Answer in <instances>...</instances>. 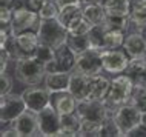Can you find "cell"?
<instances>
[{
	"label": "cell",
	"instance_id": "4fadbf2b",
	"mask_svg": "<svg viewBox=\"0 0 146 137\" xmlns=\"http://www.w3.org/2000/svg\"><path fill=\"white\" fill-rule=\"evenodd\" d=\"M111 88V80L103 74L89 76V88L86 100H105Z\"/></svg>",
	"mask_w": 146,
	"mask_h": 137
},
{
	"label": "cell",
	"instance_id": "836d02e7",
	"mask_svg": "<svg viewBox=\"0 0 146 137\" xmlns=\"http://www.w3.org/2000/svg\"><path fill=\"white\" fill-rule=\"evenodd\" d=\"M13 91V79H11L9 74L2 72L0 77V96H6Z\"/></svg>",
	"mask_w": 146,
	"mask_h": 137
},
{
	"label": "cell",
	"instance_id": "484cf974",
	"mask_svg": "<svg viewBox=\"0 0 146 137\" xmlns=\"http://www.w3.org/2000/svg\"><path fill=\"white\" fill-rule=\"evenodd\" d=\"M102 25L106 29H120V31H125L126 33V29L131 25V20H129V15H109V14H106L105 22Z\"/></svg>",
	"mask_w": 146,
	"mask_h": 137
},
{
	"label": "cell",
	"instance_id": "f35d334b",
	"mask_svg": "<svg viewBox=\"0 0 146 137\" xmlns=\"http://www.w3.org/2000/svg\"><path fill=\"white\" fill-rule=\"evenodd\" d=\"M2 136L3 137H13V136H20V134H19V131L13 126V128H8V130L3 128V130H2Z\"/></svg>",
	"mask_w": 146,
	"mask_h": 137
},
{
	"label": "cell",
	"instance_id": "74e56055",
	"mask_svg": "<svg viewBox=\"0 0 146 137\" xmlns=\"http://www.w3.org/2000/svg\"><path fill=\"white\" fill-rule=\"evenodd\" d=\"M57 5L63 8V6H68V5H77V3H83L82 0H56Z\"/></svg>",
	"mask_w": 146,
	"mask_h": 137
},
{
	"label": "cell",
	"instance_id": "277c9868",
	"mask_svg": "<svg viewBox=\"0 0 146 137\" xmlns=\"http://www.w3.org/2000/svg\"><path fill=\"white\" fill-rule=\"evenodd\" d=\"M40 15L35 11L28 9L26 6L17 8L13 13V20L9 23L11 36H19L26 31H37L40 26Z\"/></svg>",
	"mask_w": 146,
	"mask_h": 137
},
{
	"label": "cell",
	"instance_id": "d6986e66",
	"mask_svg": "<svg viewBox=\"0 0 146 137\" xmlns=\"http://www.w3.org/2000/svg\"><path fill=\"white\" fill-rule=\"evenodd\" d=\"M69 80H71V72H66V71L48 72L45 77V86L51 92L66 91L69 88Z\"/></svg>",
	"mask_w": 146,
	"mask_h": 137
},
{
	"label": "cell",
	"instance_id": "8fae6325",
	"mask_svg": "<svg viewBox=\"0 0 146 137\" xmlns=\"http://www.w3.org/2000/svg\"><path fill=\"white\" fill-rule=\"evenodd\" d=\"M38 131L42 136H58L60 132V112L52 105H48L40 112H37Z\"/></svg>",
	"mask_w": 146,
	"mask_h": 137
},
{
	"label": "cell",
	"instance_id": "e0dca14e",
	"mask_svg": "<svg viewBox=\"0 0 146 137\" xmlns=\"http://www.w3.org/2000/svg\"><path fill=\"white\" fill-rule=\"evenodd\" d=\"M125 74L129 76L134 86H146V62L141 57L131 59Z\"/></svg>",
	"mask_w": 146,
	"mask_h": 137
},
{
	"label": "cell",
	"instance_id": "ac0fdd59",
	"mask_svg": "<svg viewBox=\"0 0 146 137\" xmlns=\"http://www.w3.org/2000/svg\"><path fill=\"white\" fill-rule=\"evenodd\" d=\"M15 42H17L19 48L22 51V56L25 59V57H33L34 51L37 49L38 43H40V39H38L37 31H26V33L15 36Z\"/></svg>",
	"mask_w": 146,
	"mask_h": 137
},
{
	"label": "cell",
	"instance_id": "ffe728a7",
	"mask_svg": "<svg viewBox=\"0 0 146 137\" xmlns=\"http://www.w3.org/2000/svg\"><path fill=\"white\" fill-rule=\"evenodd\" d=\"M123 49L128 53V56L131 59L141 57L146 51V42H145V39L141 37L140 33H131L125 39Z\"/></svg>",
	"mask_w": 146,
	"mask_h": 137
},
{
	"label": "cell",
	"instance_id": "5b68a950",
	"mask_svg": "<svg viewBox=\"0 0 146 137\" xmlns=\"http://www.w3.org/2000/svg\"><path fill=\"white\" fill-rule=\"evenodd\" d=\"M76 112L80 117V120H89V122L97 123H103L112 114L105 100H82L78 102Z\"/></svg>",
	"mask_w": 146,
	"mask_h": 137
},
{
	"label": "cell",
	"instance_id": "d4e9b609",
	"mask_svg": "<svg viewBox=\"0 0 146 137\" xmlns=\"http://www.w3.org/2000/svg\"><path fill=\"white\" fill-rule=\"evenodd\" d=\"M83 5L85 3H77V5H68V6L60 8V13H58L57 19L68 28V25L71 23L72 19H76L77 15L83 14Z\"/></svg>",
	"mask_w": 146,
	"mask_h": 137
},
{
	"label": "cell",
	"instance_id": "d590c367",
	"mask_svg": "<svg viewBox=\"0 0 146 137\" xmlns=\"http://www.w3.org/2000/svg\"><path fill=\"white\" fill-rule=\"evenodd\" d=\"M46 2H48V0H25V6L28 8V9H31V11L38 13V11L45 6Z\"/></svg>",
	"mask_w": 146,
	"mask_h": 137
},
{
	"label": "cell",
	"instance_id": "ba28073f",
	"mask_svg": "<svg viewBox=\"0 0 146 137\" xmlns=\"http://www.w3.org/2000/svg\"><path fill=\"white\" fill-rule=\"evenodd\" d=\"M74 71L83 72L86 76L100 74L103 71V65H102V51L91 48V49H86L83 53L77 54Z\"/></svg>",
	"mask_w": 146,
	"mask_h": 137
},
{
	"label": "cell",
	"instance_id": "9a60e30c",
	"mask_svg": "<svg viewBox=\"0 0 146 137\" xmlns=\"http://www.w3.org/2000/svg\"><path fill=\"white\" fill-rule=\"evenodd\" d=\"M76 59L77 54L69 48V45L62 43L56 48V54H54V60L58 66V71H66V72H72L74 66H76Z\"/></svg>",
	"mask_w": 146,
	"mask_h": 137
},
{
	"label": "cell",
	"instance_id": "b9f144b4",
	"mask_svg": "<svg viewBox=\"0 0 146 137\" xmlns=\"http://www.w3.org/2000/svg\"><path fill=\"white\" fill-rule=\"evenodd\" d=\"M141 59H143V60L146 62V51H145V54H143V56H141Z\"/></svg>",
	"mask_w": 146,
	"mask_h": 137
},
{
	"label": "cell",
	"instance_id": "8d00e7d4",
	"mask_svg": "<svg viewBox=\"0 0 146 137\" xmlns=\"http://www.w3.org/2000/svg\"><path fill=\"white\" fill-rule=\"evenodd\" d=\"M128 137H139V136H145L146 137V125L145 123H139L135 125V126L132 128L131 131H128V134H126Z\"/></svg>",
	"mask_w": 146,
	"mask_h": 137
},
{
	"label": "cell",
	"instance_id": "9c48e42d",
	"mask_svg": "<svg viewBox=\"0 0 146 137\" xmlns=\"http://www.w3.org/2000/svg\"><path fill=\"white\" fill-rule=\"evenodd\" d=\"M141 114L139 108H135L132 103H126L118 106L115 111L112 112V117L115 120V123L118 125V128L121 130L123 136L128 134V131H131L135 125H139L141 122Z\"/></svg>",
	"mask_w": 146,
	"mask_h": 137
},
{
	"label": "cell",
	"instance_id": "d6a6232c",
	"mask_svg": "<svg viewBox=\"0 0 146 137\" xmlns=\"http://www.w3.org/2000/svg\"><path fill=\"white\" fill-rule=\"evenodd\" d=\"M58 13H60V6L57 5L56 0H48L45 6L38 11V15H40V19L46 20V19H57Z\"/></svg>",
	"mask_w": 146,
	"mask_h": 137
},
{
	"label": "cell",
	"instance_id": "6da1fadb",
	"mask_svg": "<svg viewBox=\"0 0 146 137\" xmlns=\"http://www.w3.org/2000/svg\"><path fill=\"white\" fill-rule=\"evenodd\" d=\"M132 91H134V83L129 79V76H126L125 72L117 74L111 80V88H109V92L105 99V103L108 105L111 112H114L118 106L129 103Z\"/></svg>",
	"mask_w": 146,
	"mask_h": 137
},
{
	"label": "cell",
	"instance_id": "44dd1931",
	"mask_svg": "<svg viewBox=\"0 0 146 137\" xmlns=\"http://www.w3.org/2000/svg\"><path fill=\"white\" fill-rule=\"evenodd\" d=\"M82 128V120L77 112L60 114V132L58 136H78Z\"/></svg>",
	"mask_w": 146,
	"mask_h": 137
},
{
	"label": "cell",
	"instance_id": "4dcf8cb0",
	"mask_svg": "<svg viewBox=\"0 0 146 137\" xmlns=\"http://www.w3.org/2000/svg\"><path fill=\"white\" fill-rule=\"evenodd\" d=\"M129 103L139 108L141 112H146V86H134Z\"/></svg>",
	"mask_w": 146,
	"mask_h": 137
},
{
	"label": "cell",
	"instance_id": "ab89813d",
	"mask_svg": "<svg viewBox=\"0 0 146 137\" xmlns=\"http://www.w3.org/2000/svg\"><path fill=\"white\" fill-rule=\"evenodd\" d=\"M139 33L141 34V37H143V39H145V42H146V26H145V28H141Z\"/></svg>",
	"mask_w": 146,
	"mask_h": 137
},
{
	"label": "cell",
	"instance_id": "7bdbcfd3",
	"mask_svg": "<svg viewBox=\"0 0 146 137\" xmlns=\"http://www.w3.org/2000/svg\"><path fill=\"white\" fill-rule=\"evenodd\" d=\"M83 3H88V2H92V0H82Z\"/></svg>",
	"mask_w": 146,
	"mask_h": 137
},
{
	"label": "cell",
	"instance_id": "60d3db41",
	"mask_svg": "<svg viewBox=\"0 0 146 137\" xmlns=\"http://www.w3.org/2000/svg\"><path fill=\"white\" fill-rule=\"evenodd\" d=\"M141 123L146 125V112H143V114H141Z\"/></svg>",
	"mask_w": 146,
	"mask_h": 137
},
{
	"label": "cell",
	"instance_id": "52a82bcc",
	"mask_svg": "<svg viewBox=\"0 0 146 137\" xmlns=\"http://www.w3.org/2000/svg\"><path fill=\"white\" fill-rule=\"evenodd\" d=\"M131 57L128 56L125 49L115 48V49H103L102 51V65H103V71L117 76L126 71L129 65Z\"/></svg>",
	"mask_w": 146,
	"mask_h": 137
},
{
	"label": "cell",
	"instance_id": "f1b7e54d",
	"mask_svg": "<svg viewBox=\"0 0 146 137\" xmlns=\"http://www.w3.org/2000/svg\"><path fill=\"white\" fill-rule=\"evenodd\" d=\"M129 20L131 25H134L135 28H141L146 26V6L145 5H137V6H131V13H129Z\"/></svg>",
	"mask_w": 146,
	"mask_h": 137
},
{
	"label": "cell",
	"instance_id": "603a6c76",
	"mask_svg": "<svg viewBox=\"0 0 146 137\" xmlns=\"http://www.w3.org/2000/svg\"><path fill=\"white\" fill-rule=\"evenodd\" d=\"M92 26H94L92 23H91L83 14H80V15H77L76 19H72L71 23L68 25V34H71V36H83V34L89 33Z\"/></svg>",
	"mask_w": 146,
	"mask_h": 137
},
{
	"label": "cell",
	"instance_id": "7c38bea8",
	"mask_svg": "<svg viewBox=\"0 0 146 137\" xmlns=\"http://www.w3.org/2000/svg\"><path fill=\"white\" fill-rule=\"evenodd\" d=\"M13 126L19 131L20 137H29V136H37L40 134L38 131V119H37V112H33L29 109H26L25 112L17 117L13 122Z\"/></svg>",
	"mask_w": 146,
	"mask_h": 137
},
{
	"label": "cell",
	"instance_id": "3957f363",
	"mask_svg": "<svg viewBox=\"0 0 146 137\" xmlns=\"http://www.w3.org/2000/svg\"><path fill=\"white\" fill-rule=\"evenodd\" d=\"M40 43L49 45L52 48H57L58 45L65 43L68 37V28H66L58 19H46L40 20V26L37 29Z\"/></svg>",
	"mask_w": 146,
	"mask_h": 137
},
{
	"label": "cell",
	"instance_id": "cb8c5ba5",
	"mask_svg": "<svg viewBox=\"0 0 146 137\" xmlns=\"http://www.w3.org/2000/svg\"><path fill=\"white\" fill-rule=\"evenodd\" d=\"M105 34H106V28L103 25H94L91 31L88 33L89 40H91V48L92 49H98V51H103L106 49L105 46Z\"/></svg>",
	"mask_w": 146,
	"mask_h": 137
},
{
	"label": "cell",
	"instance_id": "30bf717a",
	"mask_svg": "<svg viewBox=\"0 0 146 137\" xmlns=\"http://www.w3.org/2000/svg\"><path fill=\"white\" fill-rule=\"evenodd\" d=\"M23 100L26 103V108L33 112H40L43 108H46L51 103V91L48 88H42L38 85L28 86L22 92Z\"/></svg>",
	"mask_w": 146,
	"mask_h": 137
},
{
	"label": "cell",
	"instance_id": "83f0119b",
	"mask_svg": "<svg viewBox=\"0 0 146 137\" xmlns=\"http://www.w3.org/2000/svg\"><path fill=\"white\" fill-rule=\"evenodd\" d=\"M66 43L69 45V48L76 54H80L86 49H91V40H89L88 34H83V36H71V34H68Z\"/></svg>",
	"mask_w": 146,
	"mask_h": 137
},
{
	"label": "cell",
	"instance_id": "1f68e13d",
	"mask_svg": "<svg viewBox=\"0 0 146 137\" xmlns=\"http://www.w3.org/2000/svg\"><path fill=\"white\" fill-rule=\"evenodd\" d=\"M100 136H123V132L121 130L118 128V125L115 123V120H114L112 114L108 117V119L105 120L103 123H102V128H100Z\"/></svg>",
	"mask_w": 146,
	"mask_h": 137
},
{
	"label": "cell",
	"instance_id": "2e32d148",
	"mask_svg": "<svg viewBox=\"0 0 146 137\" xmlns=\"http://www.w3.org/2000/svg\"><path fill=\"white\" fill-rule=\"evenodd\" d=\"M88 88H89V76H86L83 72H78V71L71 72V80H69L68 89L78 102L86 100V97H88Z\"/></svg>",
	"mask_w": 146,
	"mask_h": 137
},
{
	"label": "cell",
	"instance_id": "8992f818",
	"mask_svg": "<svg viewBox=\"0 0 146 137\" xmlns=\"http://www.w3.org/2000/svg\"><path fill=\"white\" fill-rule=\"evenodd\" d=\"M26 103L22 94H6L0 99V120L2 123H11L26 111Z\"/></svg>",
	"mask_w": 146,
	"mask_h": 137
},
{
	"label": "cell",
	"instance_id": "7a4b0ae2",
	"mask_svg": "<svg viewBox=\"0 0 146 137\" xmlns=\"http://www.w3.org/2000/svg\"><path fill=\"white\" fill-rule=\"evenodd\" d=\"M15 79L20 83L28 85V86H34V85H40L45 82L46 77V69L45 65L35 60L34 57H25L15 62L14 68Z\"/></svg>",
	"mask_w": 146,
	"mask_h": 137
},
{
	"label": "cell",
	"instance_id": "4316f807",
	"mask_svg": "<svg viewBox=\"0 0 146 137\" xmlns=\"http://www.w3.org/2000/svg\"><path fill=\"white\" fill-rule=\"evenodd\" d=\"M125 39H126L125 31H120V29H106V34H105V46H106V49L123 48Z\"/></svg>",
	"mask_w": 146,
	"mask_h": 137
},
{
	"label": "cell",
	"instance_id": "e575fe53",
	"mask_svg": "<svg viewBox=\"0 0 146 137\" xmlns=\"http://www.w3.org/2000/svg\"><path fill=\"white\" fill-rule=\"evenodd\" d=\"M13 13L14 11L9 6L2 5V8H0V22H2V26H6V25L9 26L11 20H13Z\"/></svg>",
	"mask_w": 146,
	"mask_h": 137
},
{
	"label": "cell",
	"instance_id": "7402d4cb",
	"mask_svg": "<svg viewBox=\"0 0 146 137\" xmlns=\"http://www.w3.org/2000/svg\"><path fill=\"white\" fill-rule=\"evenodd\" d=\"M83 15L92 25H100V23L105 22L106 9L100 2H97V0L94 2L92 0V2H88L83 5Z\"/></svg>",
	"mask_w": 146,
	"mask_h": 137
},
{
	"label": "cell",
	"instance_id": "f546056e",
	"mask_svg": "<svg viewBox=\"0 0 146 137\" xmlns=\"http://www.w3.org/2000/svg\"><path fill=\"white\" fill-rule=\"evenodd\" d=\"M54 54H56V48H52L49 45H45V43H38L37 49L33 54V57L35 60H38L40 63L46 65L48 62H51L54 59Z\"/></svg>",
	"mask_w": 146,
	"mask_h": 137
},
{
	"label": "cell",
	"instance_id": "5bb4252c",
	"mask_svg": "<svg viewBox=\"0 0 146 137\" xmlns=\"http://www.w3.org/2000/svg\"><path fill=\"white\" fill-rule=\"evenodd\" d=\"M51 105L60 114H71V112L77 111L78 100L69 92V89H66V91L51 92Z\"/></svg>",
	"mask_w": 146,
	"mask_h": 137
}]
</instances>
